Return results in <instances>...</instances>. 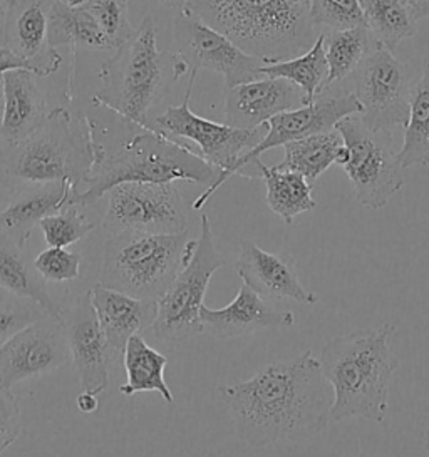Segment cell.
<instances>
[{
	"instance_id": "cell-37",
	"label": "cell",
	"mask_w": 429,
	"mask_h": 457,
	"mask_svg": "<svg viewBox=\"0 0 429 457\" xmlns=\"http://www.w3.org/2000/svg\"><path fill=\"white\" fill-rule=\"evenodd\" d=\"M34 265L46 282L66 283L80 278V256L61 246H51L40 252Z\"/></svg>"
},
{
	"instance_id": "cell-17",
	"label": "cell",
	"mask_w": 429,
	"mask_h": 457,
	"mask_svg": "<svg viewBox=\"0 0 429 457\" xmlns=\"http://www.w3.org/2000/svg\"><path fill=\"white\" fill-rule=\"evenodd\" d=\"M308 104L304 91L294 82L264 76L255 81L227 87L225 120L240 129H257L283 111Z\"/></svg>"
},
{
	"instance_id": "cell-7",
	"label": "cell",
	"mask_w": 429,
	"mask_h": 457,
	"mask_svg": "<svg viewBox=\"0 0 429 457\" xmlns=\"http://www.w3.org/2000/svg\"><path fill=\"white\" fill-rule=\"evenodd\" d=\"M197 242L183 233L126 229L105 245L101 285L138 298L160 300L195 253Z\"/></svg>"
},
{
	"instance_id": "cell-29",
	"label": "cell",
	"mask_w": 429,
	"mask_h": 457,
	"mask_svg": "<svg viewBox=\"0 0 429 457\" xmlns=\"http://www.w3.org/2000/svg\"><path fill=\"white\" fill-rule=\"evenodd\" d=\"M342 146L344 139L337 129L310 135L285 145L283 162H279L277 168L300 173L308 181H315L334 164Z\"/></svg>"
},
{
	"instance_id": "cell-1",
	"label": "cell",
	"mask_w": 429,
	"mask_h": 457,
	"mask_svg": "<svg viewBox=\"0 0 429 457\" xmlns=\"http://www.w3.org/2000/svg\"><path fill=\"white\" fill-rule=\"evenodd\" d=\"M237 434L255 449L281 441H306L327 429L334 390L312 350L268 363L252 378L220 387Z\"/></svg>"
},
{
	"instance_id": "cell-24",
	"label": "cell",
	"mask_w": 429,
	"mask_h": 457,
	"mask_svg": "<svg viewBox=\"0 0 429 457\" xmlns=\"http://www.w3.org/2000/svg\"><path fill=\"white\" fill-rule=\"evenodd\" d=\"M0 292L34 300L49 317L63 319V310L55 303L44 277L19 245L0 231Z\"/></svg>"
},
{
	"instance_id": "cell-11",
	"label": "cell",
	"mask_w": 429,
	"mask_h": 457,
	"mask_svg": "<svg viewBox=\"0 0 429 457\" xmlns=\"http://www.w3.org/2000/svg\"><path fill=\"white\" fill-rule=\"evenodd\" d=\"M349 78L350 87L346 89L358 97L366 126L374 131L406 126L415 84L409 68L392 51L377 44Z\"/></svg>"
},
{
	"instance_id": "cell-21",
	"label": "cell",
	"mask_w": 429,
	"mask_h": 457,
	"mask_svg": "<svg viewBox=\"0 0 429 457\" xmlns=\"http://www.w3.org/2000/svg\"><path fill=\"white\" fill-rule=\"evenodd\" d=\"M91 298L111 355L116 357L124 355L131 337L153 327L158 317V300L128 295L101 283L91 290Z\"/></svg>"
},
{
	"instance_id": "cell-13",
	"label": "cell",
	"mask_w": 429,
	"mask_h": 457,
	"mask_svg": "<svg viewBox=\"0 0 429 457\" xmlns=\"http://www.w3.org/2000/svg\"><path fill=\"white\" fill-rule=\"evenodd\" d=\"M176 54L188 64L189 71L206 69L223 76L227 87L264 78L260 57L245 53L225 34L208 26L200 15L181 5L174 19Z\"/></svg>"
},
{
	"instance_id": "cell-25",
	"label": "cell",
	"mask_w": 429,
	"mask_h": 457,
	"mask_svg": "<svg viewBox=\"0 0 429 457\" xmlns=\"http://www.w3.org/2000/svg\"><path fill=\"white\" fill-rule=\"evenodd\" d=\"M49 46L69 47L78 51H114L118 46L111 41L99 22L82 4L69 0H54L49 15Z\"/></svg>"
},
{
	"instance_id": "cell-4",
	"label": "cell",
	"mask_w": 429,
	"mask_h": 457,
	"mask_svg": "<svg viewBox=\"0 0 429 457\" xmlns=\"http://www.w3.org/2000/svg\"><path fill=\"white\" fill-rule=\"evenodd\" d=\"M394 332L396 325L384 322L373 330L337 337L324 345L319 363L334 390L332 420L361 417L383 422L386 419L389 387L400 367V359L389 347Z\"/></svg>"
},
{
	"instance_id": "cell-47",
	"label": "cell",
	"mask_w": 429,
	"mask_h": 457,
	"mask_svg": "<svg viewBox=\"0 0 429 457\" xmlns=\"http://www.w3.org/2000/svg\"><path fill=\"white\" fill-rule=\"evenodd\" d=\"M69 2H72V4H80L82 0H69Z\"/></svg>"
},
{
	"instance_id": "cell-15",
	"label": "cell",
	"mask_w": 429,
	"mask_h": 457,
	"mask_svg": "<svg viewBox=\"0 0 429 457\" xmlns=\"http://www.w3.org/2000/svg\"><path fill=\"white\" fill-rule=\"evenodd\" d=\"M71 357L63 319L44 317L19 330L0 347V386L44 376L66 365Z\"/></svg>"
},
{
	"instance_id": "cell-30",
	"label": "cell",
	"mask_w": 429,
	"mask_h": 457,
	"mask_svg": "<svg viewBox=\"0 0 429 457\" xmlns=\"http://www.w3.org/2000/svg\"><path fill=\"white\" fill-rule=\"evenodd\" d=\"M366 28L375 42L394 51L400 42L413 37L417 32V21L413 11L401 0H361Z\"/></svg>"
},
{
	"instance_id": "cell-33",
	"label": "cell",
	"mask_w": 429,
	"mask_h": 457,
	"mask_svg": "<svg viewBox=\"0 0 429 457\" xmlns=\"http://www.w3.org/2000/svg\"><path fill=\"white\" fill-rule=\"evenodd\" d=\"M80 208V204H69L64 210L40 220L39 228L49 246L66 248L80 242L96 228V223L88 221Z\"/></svg>"
},
{
	"instance_id": "cell-43",
	"label": "cell",
	"mask_w": 429,
	"mask_h": 457,
	"mask_svg": "<svg viewBox=\"0 0 429 457\" xmlns=\"http://www.w3.org/2000/svg\"><path fill=\"white\" fill-rule=\"evenodd\" d=\"M2 116H4V78L0 76V126H2Z\"/></svg>"
},
{
	"instance_id": "cell-19",
	"label": "cell",
	"mask_w": 429,
	"mask_h": 457,
	"mask_svg": "<svg viewBox=\"0 0 429 457\" xmlns=\"http://www.w3.org/2000/svg\"><path fill=\"white\" fill-rule=\"evenodd\" d=\"M54 0H11L5 44L13 53L34 61L40 78L57 72L63 57L49 46V15Z\"/></svg>"
},
{
	"instance_id": "cell-27",
	"label": "cell",
	"mask_w": 429,
	"mask_h": 457,
	"mask_svg": "<svg viewBox=\"0 0 429 457\" xmlns=\"http://www.w3.org/2000/svg\"><path fill=\"white\" fill-rule=\"evenodd\" d=\"M166 363L168 359L149 347L143 337L138 334L131 337L124 350V369L128 382L121 386V394L134 395L139 392H158L166 403H173V394L164 380Z\"/></svg>"
},
{
	"instance_id": "cell-28",
	"label": "cell",
	"mask_w": 429,
	"mask_h": 457,
	"mask_svg": "<svg viewBox=\"0 0 429 457\" xmlns=\"http://www.w3.org/2000/svg\"><path fill=\"white\" fill-rule=\"evenodd\" d=\"M262 74L268 78H282L294 82L312 103L329 86V64L325 57V36H317L306 54L275 61L262 66Z\"/></svg>"
},
{
	"instance_id": "cell-12",
	"label": "cell",
	"mask_w": 429,
	"mask_h": 457,
	"mask_svg": "<svg viewBox=\"0 0 429 457\" xmlns=\"http://www.w3.org/2000/svg\"><path fill=\"white\" fill-rule=\"evenodd\" d=\"M103 227L109 235L134 229L147 233L188 231L183 196L174 183H121L107 191Z\"/></svg>"
},
{
	"instance_id": "cell-2",
	"label": "cell",
	"mask_w": 429,
	"mask_h": 457,
	"mask_svg": "<svg viewBox=\"0 0 429 457\" xmlns=\"http://www.w3.org/2000/svg\"><path fill=\"white\" fill-rule=\"evenodd\" d=\"M105 151L89 118L54 108L32 135L0 149V187L15 193L29 185L67 181L82 191Z\"/></svg>"
},
{
	"instance_id": "cell-36",
	"label": "cell",
	"mask_w": 429,
	"mask_h": 457,
	"mask_svg": "<svg viewBox=\"0 0 429 457\" xmlns=\"http://www.w3.org/2000/svg\"><path fill=\"white\" fill-rule=\"evenodd\" d=\"M80 4L96 17L99 26L116 46L133 32L128 0H82Z\"/></svg>"
},
{
	"instance_id": "cell-42",
	"label": "cell",
	"mask_w": 429,
	"mask_h": 457,
	"mask_svg": "<svg viewBox=\"0 0 429 457\" xmlns=\"http://www.w3.org/2000/svg\"><path fill=\"white\" fill-rule=\"evenodd\" d=\"M413 15L416 21L429 19V0H419L413 7Z\"/></svg>"
},
{
	"instance_id": "cell-9",
	"label": "cell",
	"mask_w": 429,
	"mask_h": 457,
	"mask_svg": "<svg viewBox=\"0 0 429 457\" xmlns=\"http://www.w3.org/2000/svg\"><path fill=\"white\" fill-rule=\"evenodd\" d=\"M227 263L214 243V229L208 216H201L200 238L187 267L178 273L172 287L158 300V317L153 334L161 342L181 344L205 332L200 310L205 305L208 283L214 271Z\"/></svg>"
},
{
	"instance_id": "cell-48",
	"label": "cell",
	"mask_w": 429,
	"mask_h": 457,
	"mask_svg": "<svg viewBox=\"0 0 429 457\" xmlns=\"http://www.w3.org/2000/svg\"><path fill=\"white\" fill-rule=\"evenodd\" d=\"M0 188H2V187H0Z\"/></svg>"
},
{
	"instance_id": "cell-41",
	"label": "cell",
	"mask_w": 429,
	"mask_h": 457,
	"mask_svg": "<svg viewBox=\"0 0 429 457\" xmlns=\"http://www.w3.org/2000/svg\"><path fill=\"white\" fill-rule=\"evenodd\" d=\"M9 7H11V0H0V46L5 44V24H7Z\"/></svg>"
},
{
	"instance_id": "cell-16",
	"label": "cell",
	"mask_w": 429,
	"mask_h": 457,
	"mask_svg": "<svg viewBox=\"0 0 429 457\" xmlns=\"http://www.w3.org/2000/svg\"><path fill=\"white\" fill-rule=\"evenodd\" d=\"M63 322L80 389L96 395L105 392L109 384L111 350L94 310L91 290L78 296L71 309L63 312Z\"/></svg>"
},
{
	"instance_id": "cell-26",
	"label": "cell",
	"mask_w": 429,
	"mask_h": 457,
	"mask_svg": "<svg viewBox=\"0 0 429 457\" xmlns=\"http://www.w3.org/2000/svg\"><path fill=\"white\" fill-rule=\"evenodd\" d=\"M241 176L262 178L265 181L268 208L289 225L297 216L315 208L310 181L300 173L265 166L258 158L241 171Z\"/></svg>"
},
{
	"instance_id": "cell-20",
	"label": "cell",
	"mask_w": 429,
	"mask_h": 457,
	"mask_svg": "<svg viewBox=\"0 0 429 457\" xmlns=\"http://www.w3.org/2000/svg\"><path fill=\"white\" fill-rule=\"evenodd\" d=\"M200 319L205 330L216 338H240L267 328H287L294 327L292 312L273 309L267 298L258 295L254 288L243 283L239 295L223 309H208L203 305Z\"/></svg>"
},
{
	"instance_id": "cell-23",
	"label": "cell",
	"mask_w": 429,
	"mask_h": 457,
	"mask_svg": "<svg viewBox=\"0 0 429 457\" xmlns=\"http://www.w3.org/2000/svg\"><path fill=\"white\" fill-rule=\"evenodd\" d=\"M4 116L0 136L5 143H17L32 135L47 118V103L36 74L9 71L4 76Z\"/></svg>"
},
{
	"instance_id": "cell-45",
	"label": "cell",
	"mask_w": 429,
	"mask_h": 457,
	"mask_svg": "<svg viewBox=\"0 0 429 457\" xmlns=\"http://www.w3.org/2000/svg\"><path fill=\"white\" fill-rule=\"evenodd\" d=\"M402 4H406L411 11H413V7H415L416 4L419 2V0H401Z\"/></svg>"
},
{
	"instance_id": "cell-35",
	"label": "cell",
	"mask_w": 429,
	"mask_h": 457,
	"mask_svg": "<svg viewBox=\"0 0 429 457\" xmlns=\"http://www.w3.org/2000/svg\"><path fill=\"white\" fill-rule=\"evenodd\" d=\"M47 317L34 300L0 292V347L27 325Z\"/></svg>"
},
{
	"instance_id": "cell-8",
	"label": "cell",
	"mask_w": 429,
	"mask_h": 457,
	"mask_svg": "<svg viewBox=\"0 0 429 457\" xmlns=\"http://www.w3.org/2000/svg\"><path fill=\"white\" fill-rule=\"evenodd\" d=\"M344 139L335 164L342 166L354 185L356 200L371 210H381L404 187L398 151L392 148L391 131H374L359 114L335 124Z\"/></svg>"
},
{
	"instance_id": "cell-22",
	"label": "cell",
	"mask_w": 429,
	"mask_h": 457,
	"mask_svg": "<svg viewBox=\"0 0 429 457\" xmlns=\"http://www.w3.org/2000/svg\"><path fill=\"white\" fill-rule=\"evenodd\" d=\"M80 189L67 181L38 183L17 189L7 208L0 210V231L13 240L27 246L32 229L40 220L64 210L69 204H78Z\"/></svg>"
},
{
	"instance_id": "cell-39",
	"label": "cell",
	"mask_w": 429,
	"mask_h": 457,
	"mask_svg": "<svg viewBox=\"0 0 429 457\" xmlns=\"http://www.w3.org/2000/svg\"><path fill=\"white\" fill-rule=\"evenodd\" d=\"M17 69L30 71L38 78H40L39 68L34 61H29L26 57L13 53V49L7 46H0V76H4L9 71H17Z\"/></svg>"
},
{
	"instance_id": "cell-10",
	"label": "cell",
	"mask_w": 429,
	"mask_h": 457,
	"mask_svg": "<svg viewBox=\"0 0 429 457\" xmlns=\"http://www.w3.org/2000/svg\"><path fill=\"white\" fill-rule=\"evenodd\" d=\"M197 72L198 71H189L185 101L180 106H170L164 112H161L160 116H156L153 121V129L160 131L163 135L185 137L193 141L198 146V154L201 158L222 171L214 187L205 189L197 198L193 208L198 212L214 196V191L220 188L230 176H233V168L241 156L262 141V137L267 133V124L257 129H240L230 126L227 122L222 124L197 116L189 109V97L197 79Z\"/></svg>"
},
{
	"instance_id": "cell-44",
	"label": "cell",
	"mask_w": 429,
	"mask_h": 457,
	"mask_svg": "<svg viewBox=\"0 0 429 457\" xmlns=\"http://www.w3.org/2000/svg\"><path fill=\"white\" fill-rule=\"evenodd\" d=\"M158 2L164 5H183L187 0H158Z\"/></svg>"
},
{
	"instance_id": "cell-18",
	"label": "cell",
	"mask_w": 429,
	"mask_h": 457,
	"mask_svg": "<svg viewBox=\"0 0 429 457\" xmlns=\"http://www.w3.org/2000/svg\"><path fill=\"white\" fill-rule=\"evenodd\" d=\"M235 269L243 283L267 300H294L304 305L319 302L299 280L290 256L265 252L250 240H241Z\"/></svg>"
},
{
	"instance_id": "cell-34",
	"label": "cell",
	"mask_w": 429,
	"mask_h": 457,
	"mask_svg": "<svg viewBox=\"0 0 429 457\" xmlns=\"http://www.w3.org/2000/svg\"><path fill=\"white\" fill-rule=\"evenodd\" d=\"M308 14L314 28L324 30L366 26L361 0H308Z\"/></svg>"
},
{
	"instance_id": "cell-6",
	"label": "cell",
	"mask_w": 429,
	"mask_h": 457,
	"mask_svg": "<svg viewBox=\"0 0 429 457\" xmlns=\"http://www.w3.org/2000/svg\"><path fill=\"white\" fill-rule=\"evenodd\" d=\"M222 171L203 160L198 153L173 141L170 136L155 129H143L114 154L97 160L93 173L78 193L76 203L91 206L107 191L121 183H174L191 181L214 187Z\"/></svg>"
},
{
	"instance_id": "cell-40",
	"label": "cell",
	"mask_w": 429,
	"mask_h": 457,
	"mask_svg": "<svg viewBox=\"0 0 429 457\" xmlns=\"http://www.w3.org/2000/svg\"><path fill=\"white\" fill-rule=\"evenodd\" d=\"M78 407H80V412H84V414H91L94 411H97L99 403L96 399V394L82 390L80 395H78Z\"/></svg>"
},
{
	"instance_id": "cell-38",
	"label": "cell",
	"mask_w": 429,
	"mask_h": 457,
	"mask_svg": "<svg viewBox=\"0 0 429 457\" xmlns=\"http://www.w3.org/2000/svg\"><path fill=\"white\" fill-rule=\"evenodd\" d=\"M22 434V414L13 390L0 386V454Z\"/></svg>"
},
{
	"instance_id": "cell-46",
	"label": "cell",
	"mask_w": 429,
	"mask_h": 457,
	"mask_svg": "<svg viewBox=\"0 0 429 457\" xmlns=\"http://www.w3.org/2000/svg\"><path fill=\"white\" fill-rule=\"evenodd\" d=\"M426 451H428V454H429V430H428V436H426Z\"/></svg>"
},
{
	"instance_id": "cell-14",
	"label": "cell",
	"mask_w": 429,
	"mask_h": 457,
	"mask_svg": "<svg viewBox=\"0 0 429 457\" xmlns=\"http://www.w3.org/2000/svg\"><path fill=\"white\" fill-rule=\"evenodd\" d=\"M359 112L361 104L358 97L346 87L331 84L312 103L283 111L268 120L267 133L255 148L245 153L237 162L233 175H240L250 162L258 160L270 149L281 148L297 139L335 129V124L341 120Z\"/></svg>"
},
{
	"instance_id": "cell-3",
	"label": "cell",
	"mask_w": 429,
	"mask_h": 457,
	"mask_svg": "<svg viewBox=\"0 0 429 457\" xmlns=\"http://www.w3.org/2000/svg\"><path fill=\"white\" fill-rule=\"evenodd\" d=\"M187 72L189 68L180 55L158 49V30L147 15L103 62L101 87L93 103L143 129H153L149 112Z\"/></svg>"
},
{
	"instance_id": "cell-31",
	"label": "cell",
	"mask_w": 429,
	"mask_h": 457,
	"mask_svg": "<svg viewBox=\"0 0 429 457\" xmlns=\"http://www.w3.org/2000/svg\"><path fill=\"white\" fill-rule=\"evenodd\" d=\"M398 158L402 168L429 164V62L413 87L409 120L404 126V141Z\"/></svg>"
},
{
	"instance_id": "cell-5",
	"label": "cell",
	"mask_w": 429,
	"mask_h": 457,
	"mask_svg": "<svg viewBox=\"0 0 429 457\" xmlns=\"http://www.w3.org/2000/svg\"><path fill=\"white\" fill-rule=\"evenodd\" d=\"M183 5L265 64L302 54L319 36L308 0H187Z\"/></svg>"
},
{
	"instance_id": "cell-32",
	"label": "cell",
	"mask_w": 429,
	"mask_h": 457,
	"mask_svg": "<svg viewBox=\"0 0 429 457\" xmlns=\"http://www.w3.org/2000/svg\"><path fill=\"white\" fill-rule=\"evenodd\" d=\"M325 57L329 64V86L348 79L362 59L369 54L377 42L366 26L346 30H324Z\"/></svg>"
}]
</instances>
